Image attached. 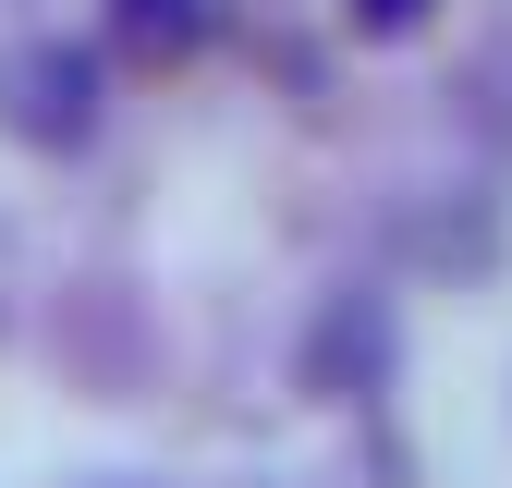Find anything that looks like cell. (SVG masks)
Instances as JSON below:
<instances>
[{"instance_id":"cell-1","label":"cell","mask_w":512,"mask_h":488,"mask_svg":"<svg viewBox=\"0 0 512 488\" xmlns=\"http://www.w3.org/2000/svg\"><path fill=\"white\" fill-rule=\"evenodd\" d=\"M98 122H110V74H98L86 37H25L0 61V135L13 147L74 159V147H98Z\"/></svg>"},{"instance_id":"cell-2","label":"cell","mask_w":512,"mask_h":488,"mask_svg":"<svg viewBox=\"0 0 512 488\" xmlns=\"http://www.w3.org/2000/svg\"><path fill=\"white\" fill-rule=\"evenodd\" d=\"M391 366H403V318H391V293H378V281H342V293L305 318V391H317V403L391 391Z\"/></svg>"},{"instance_id":"cell-3","label":"cell","mask_w":512,"mask_h":488,"mask_svg":"<svg viewBox=\"0 0 512 488\" xmlns=\"http://www.w3.org/2000/svg\"><path fill=\"white\" fill-rule=\"evenodd\" d=\"M110 13V49L147 61V74H183V61L220 49V0H98Z\"/></svg>"},{"instance_id":"cell-4","label":"cell","mask_w":512,"mask_h":488,"mask_svg":"<svg viewBox=\"0 0 512 488\" xmlns=\"http://www.w3.org/2000/svg\"><path fill=\"white\" fill-rule=\"evenodd\" d=\"M342 13H354V37H415L439 0H342Z\"/></svg>"}]
</instances>
